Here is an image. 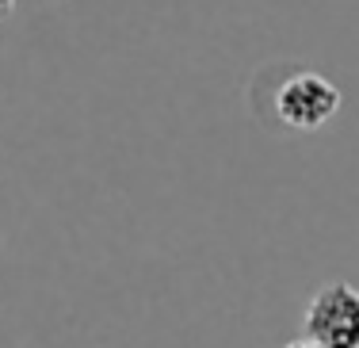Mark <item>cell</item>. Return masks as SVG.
I'll use <instances>...</instances> for the list:
<instances>
[{
  "label": "cell",
  "mask_w": 359,
  "mask_h": 348,
  "mask_svg": "<svg viewBox=\"0 0 359 348\" xmlns=\"http://www.w3.org/2000/svg\"><path fill=\"white\" fill-rule=\"evenodd\" d=\"M290 348H313V344H310V341H306V344H290Z\"/></svg>",
  "instance_id": "277c9868"
},
{
  "label": "cell",
  "mask_w": 359,
  "mask_h": 348,
  "mask_svg": "<svg viewBox=\"0 0 359 348\" xmlns=\"http://www.w3.org/2000/svg\"><path fill=\"white\" fill-rule=\"evenodd\" d=\"M302 329L313 348H359V291L352 283L318 287L302 310Z\"/></svg>",
  "instance_id": "6da1fadb"
},
{
  "label": "cell",
  "mask_w": 359,
  "mask_h": 348,
  "mask_svg": "<svg viewBox=\"0 0 359 348\" xmlns=\"http://www.w3.org/2000/svg\"><path fill=\"white\" fill-rule=\"evenodd\" d=\"M340 112V88L321 73H294L276 92V119L290 130H318Z\"/></svg>",
  "instance_id": "7a4b0ae2"
},
{
  "label": "cell",
  "mask_w": 359,
  "mask_h": 348,
  "mask_svg": "<svg viewBox=\"0 0 359 348\" xmlns=\"http://www.w3.org/2000/svg\"><path fill=\"white\" fill-rule=\"evenodd\" d=\"M12 12H15V0H0V23H4Z\"/></svg>",
  "instance_id": "3957f363"
}]
</instances>
